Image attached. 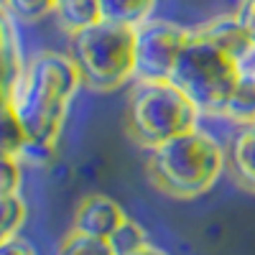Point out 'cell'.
<instances>
[{
    "mask_svg": "<svg viewBox=\"0 0 255 255\" xmlns=\"http://www.w3.org/2000/svg\"><path fill=\"white\" fill-rule=\"evenodd\" d=\"M238 18H240V23L248 28V33L255 38V0H240V5H238Z\"/></svg>",
    "mask_w": 255,
    "mask_h": 255,
    "instance_id": "cell-21",
    "label": "cell"
},
{
    "mask_svg": "<svg viewBox=\"0 0 255 255\" xmlns=\"http://www.w3.org/2000/svg\"><path fill=\"white\" fill-rule=\"evenodd\" d=\"M128 220L123 207L105 197V194H90L84 197L77 209H74V220H72V232H82V235H92L110 240L113 232Z\"/></svg>",
    "mask_w": 255,
    "mask_h": 255,
    "instance_id": "cell-7",
    "label": "cell"
},
{
    "mask_svg": "<svg viewBox=\"0 0 255 255\" xmlns=\"http://www.w3.org/2000/svg\"><path fill=\"white\" fill-rule=\"evenodd\" d=\"M79 87L84 84L69 54L44 49L26 56L10 92V108L23 123L28 140L56 145Z\"/></svg>",
    "mask_w": 255,
    "mask_h": 255,
    "instance_id": "cell-1",
    "label": "cell"
},
{
    "mask_svg": "<svg viewBox=\"0 0 255 255\" xmlns=\"http://www.w3.org/2000/svg\"><path fill=\"white\" fill-rule=\"evenodd\" d=\"M202 113L176 84L171 82H135L128 102V125L130 135L153 148L181 133L199 128Z\"/></svg>",
    "mask_w": 255,
    "mask_h": 255,
    "instance_id": "cell-5",
    "label": "cell"
},
{
    "mask_svg": "<svg viewBox=\"0 0 255 255\" xmlns=\"http://www.w3.org/2000/svg\"><path fill=\"white\" fill-rule=\"evenodd\" d=\"M54 18L67 33L82 31V28L97 23V20H102L97 10V0H59Z\"/></svg>",
    "mask_w": 255,
    "mask_h": 255,
    "instance_id": "cell-12",
    "label": "cell"
},
{
    "mask_svg": "<svg viewBox=\"0 0 255 255\" xmlns=\"http://www.w3.org/2000/svg\"><path fill=\"white\" fill-rule=\"evenodd\" d=\"M227 168L243 189L255 194V123L232 133L227 143Z\"/></svg>",
    "mask_w": 255,
    "mask_h": 255,
    "instance_id": "cell-9",
    "label": "cell"
},
{
    "mask_svg": "<svg viewBox=\"0 0 255 255\" xmlns=\"http://www.w3.org/2000/svg\"><path fill=\"white\" fill-rule=\"evenodd\" d=\"M158 0H97V10L102 20L125 26V28H138L148 18H153Z\"/></svg>",
    "mask_w": 255,
    "mask_h": 255,
    "instance_id": "cell-10",
    "label": "cell"
},
{
    "mask_svg": "<svg viewBox=\"0 0 255 255\" xmlns=\"http://www.w3.org/2000/svg\"><path fill=\"white\" fill-rule=\"evenodd\" d=\"M59 0H8L5 13L13 18V23L33 26L51 15H56Z\"/></svg>",
    "mask_w": 255,
    "mask_h": 255,
    "instance_id": "cell-14",
    "label": "cell"
},
{
    "mask_svg": "<svg viewBox=\"0 0 255 255\" xmlns=\"http://www.w3.org/2000/svg\"><path fill=\"white\" fill-rule=\"evenodd\" d=\"M191 28L166 18H148L135 28V82H166L186 44Z\"/></svg>",
    "mask_w": 255,
    "mask_h": 255,
    "instance_id": "cell-6",
    "label": "cell"
},
{
    "mask_svg": "<svg viewBox=\"0 0 255 255\" xmlns=\"http://www.w3.org/2000/svg\"><path fill=\"white\" fill-rule=\"evenodd\" d=\"M238 67H240V77L243 79L255 82V41H253V46L238 59Z\"/></svg>",
    "mask_w": 255,
    "mask_h": 255,
    "instance_id": "cell-22",
    "label": "cell"
},
{
    "mask_svg": "<svg viewBox=\"0 0 255 255\" xmlns=\"http://www.w3.org/2000/svg\"><path fill=\"white\" fill-rule=\"evenodd\" d=\"M133 255H168V253H163V250L156 248V245H145L143 250H138V253H133Z\"/></svg>",
    "mask_w": 255,
    "mask_h": 255,
    "instance_id": "cell-23",
    "label": "cell"
},
{
    "mask_svg": "<svg viewBox=\"0 0 255 255\" xmlns=\"http://www.w3.org/2000/svg\"><path fill=\"white\" fill-rule=\"evenodd\" d=\"M23 181V163L15 156H0V197L20 194Z\"/></svg>",
    "mask_w": 255,
    "mask_h": 255,
    "instance_id": "cell-18",
    "label": "cell"
},
{
    "mask_svg": "<svg viewBox=\"0 0 255 255\" xmlns=\"http://www.w3.org/2000/svg\"><path fill=\"white\" fill-rule=\"evenodd\" d=\"M191 31L202 38H207L209 44H215L217 49H222L225 54H230L232 59H240L255 41L248 33V28L240 23L238 13H225V15H217V18H209L204 23L194 26Z\"/></svg>",
    "mask_w": 255,
    "mask_h": 255,
    "instance_id": "cell-8",
    "label": "cell"
},
{
    "mask_svg": "<svg viewBox=\"0 0 255 255\" xmlns=\"http://www.w3.org/2000/svg\"><path fill=\"white\" fill-rule=\"evenodd\" d=\"M82 84L92 92H115L135 82V28L110 20L69 33V51Z\"/></svg>",
    "mask_w": 255,
    "mask_h": 255,
    "instance_id": "cell-3",
    "label": "cell"
},
{
    "mask_svg": "<svg viewBox=\"0 0 255 255\" xmlns=\"http://www.w3.org/2000/svg\"><path fill=\"white\" fill-rule=\"evenodd\" d=\"M145 245H151L148 243V235H145V230L128 217L115 232H113V238H110V248L115 255H133L138 250H143Z\"/></svg>",
    "mask_w": 255,
    "mask_h": 255,
    "instance_id": "cell-15",
    "label": "cell"
},
{
    "mask_svg": "<svg viewBox=\"0 0 255 255\" xmlns=\"http://www.w3.org/2000/svg\"><path fill=\"white\" fill-rule=\"evenodd\" d=\"M26 212L28 207L20 199V194L0 197V243L18 235V230L26 222Z\"/></svg>",
    "mask_w": 255,
    "mask_h": 255,
    "instance_id": "cell-16",
    "label": "cell"
},
{
    "mask_svg": "<svg viewBox=\"0 0 255 255\" xmlns=\"http://www.w3.org/2000/svg\"><path fill=\"white\" fill-rule=\"evenodd\" d=\"M5 5H8V0H0V8H3V10H5Z\"/></svg>",
    "mask_w": 255,
    "mask_h": 255,
    "instance_id": "cell-24",
    "label": "cell"
},
{
    "mask_svg": "<svg viewBox=\"0 0 255 255\" xmlns=\"http://www.w3.org/2000/svg\"><path fill=\"white\" fill-rule=\"evenodd\" d=\"M148 176L153 186L174 199H197L220 181L227 168V145L199 128L148 148Z\"/></svg>",
    "mask_w": 255,
    "mask_h": 255,
    "instance_id": "cell-2",
    "label": "cell"
},
{
    "mask_svg": "<svg viewBox=\"0 0 255 255\" xmlns=\"http://www.w3.org/2000/svg\"><path fill=\"white\" fill-rule=\"evenodd\" d=\"M220 118H225L232 128H243V125L255 123V82L240 77L238 87L230 95Z\"/></svg>",
    "mask_w": 255,
    "mask_h": 255,
    "instance_id": "cell-11",
    "label": "cell"
},
{
    "mask_svg": "<svg viewBox=\"0 0 255 255\" xmlns=\"http://www.w3.org/2000/svg\"><path fill=\"white\" fill-rule=\"evenodd\" d=\"M26 143H28V133H26L23 123L18 120V115L10 105H3L0 108V156L20 158Z\"/></svg>",
    "mask_w": 255,
    "mask_h": 255,
    "instance_id": "cell-13",
    "label": "cell"
},
{
    "mask_svg": "<svg viewBox=\"0 0 255 255\" xmlns=\"http://www.w3.org/2000/svg\"><path fill=\"white\" fill-rule=\"evenodd\" d=\"M59 255H115V253L110 248V240L82 235V232H69L59 248Z\"/></svg>",
    "mask_w": 255,
    "mask_h": 255,
    "instance_id": "cell-17",
    "label": "cell"
},
{
    "mask_svg": "<svg viewBox=\"0 0 255 255\" xmlns=\"http://www.w3.org/2000/svg\"><path fill=\"white\" fill-rule=\"evenodd\" d=\"M54 148L56 145H49V143H36V140H28L23 153H20V163H31V166H44L54 158Z\"/></svg>",
    "mask_w": 255,
    "mask_h": 255,
    "instance_id": "cell-19",
    "label": "cell"
},
{
    "mask_svg": "<svg viewBox=\"0 0 255 255\" xmlns=\"http://www.w3.org/2000/svg\"><path fill=\"white\" fill-rule=\"evenodd\" d=\"M0 255H38V253H36V248H33L26 238L15 235V238H10V240L0 243Z\"/></svg>",
    "mask_w": 255,
    "mask_h": 255,
    "instance_id": "cell-20",
    "label": "cell"
},
{
    "mask_svg": "<svg viewBox=\"0 0 255 255\" xmlns=\"http://www.w3.org/2000/svg\"><path fill=\"white\" fill-rule=\"evenodd\" d=\"M168 82L176 84L197 105L202 118H212L222 115L230 95L235 92L240 82V67L238 59L191 31V41L181 51Z\"/></svg>",
    "mask_w": 255,
    "mask_h": 255,
    "instance_id": "cell-4",
    "label": "cell"
}]
</instances>
